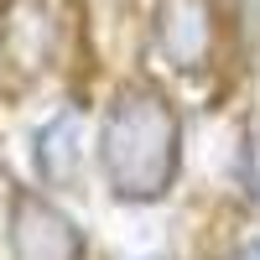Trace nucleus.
I'll use <instances>...</instances> for the list:
<instances>
[{
    "label": "nucleus",
    "mask_w": 260,
    "mask_h": 260,
    "mask_svg": "<svg viewBox=\"0 0 260 260\" xmlns=\"http://www.w3.org/2000/svg\"><path fill=\"white\" fill-rule=\"evenodd\" d=\"M177 146H182L177 110L156 89L130 83L110 99L99 125V167L115 198L125 203L167 198L172 177H177Z\"/></svg>",
    "instance_id": "1"
},
{
    "label": "nucleus",
    "mask_w": 260,
    "mask_h": 260,
    "mask_svg": "<svg viewBox=\"0 0 260 260\" xmlns=\"http://www.w3.org/2000/svg\"><path fill=\"white\" fill-rule=\"evenodd\" d=\"M11 255L16 260H83V234L52 198L21 192L11 203Z\"/></svg>",
    "instance_id": "2"
},
{
    "label": "nucleus",
    "mask_w": 260,
    "mask_h": 260,
    "mask_svg": "<svg viewBox=\"0 0 260 260\" xmlns=\"http://www.w3.org/2000/svg\"><path fill=\"white\" fill-rule=\"evenodd\" d=\"M156 42L172 68H198L213 52V11L208 0H161Z\"/></svg>",
    "instance_id": "3"
},
{
    "label": "nucleus",
    "mask_w": 260,
    "mask_h": 260,
    "mask_svg": "<svg viewBox=\"0 0 260 260\" xmlns=\"http://www.w3.org/2000/svg\"><path fill=\"white\" fill-rule=\"evenodd\" d=\"M78 141H83L78 110H62L37 130V172H42V182L62 187V182L78 177Z\"/></svg>",
    "instance_id": "4"
},
{
    "label": "nucleus",
    "mask_w": 260,
    "mask_h": 260,
    "mask_svg": "<svg viewBox=\"0 0 260 260\" xmlns=\"http://www.w3.org/2000/svg\"><path fill=\"white\" fill-rule=\"evenodd\" d=\"M245 182L260 198V136H250V146H245Z\"/></svg>",
    "instance_id": "5"
},
{
    "label": "nucleus",
    "mask_w": 260,
    "mask_h": 260,
    "mask_svg": "<svg viewBox=\"0 0 260 260\" xmlns=\"http://www.w3.org/2000/svg\"><path fill=\"white\" fill-rule=\"evenodd\" d=\"M229 260H260V240H250V245H240V250H234Z\"/></svg>",
    "instance_id": "6"
}]
</instances>
